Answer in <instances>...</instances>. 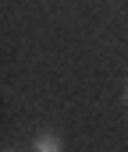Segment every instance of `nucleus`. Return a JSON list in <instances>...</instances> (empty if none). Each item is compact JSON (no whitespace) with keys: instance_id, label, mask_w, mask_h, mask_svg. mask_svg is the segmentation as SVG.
Here are the masks:
<instances>
[{"instance_id":"f03ea898","label":"nucleus","mask_w":128,"mask_h":152,"mask_svg":"<svg viewBox=\"0 0 128 152\" xmlns=\"http://www.w3.org/2000/svg\"><path fill=\"white\" fill-rule=\"evenodd\" d=\"M125 103H128V88H125Z\"/></svg>"},{"instance_id":"f257e3e1","label":"nucleus","mask_w":128,"mask_h":152,"mask_svg":"<svg viewBox=\"0 0 128 152\" xmlns=\"http://www.w3.org/2000/svg\"><path fill=\"white\" fill-rule=\"evenodd\" d=\"M36 152H61V138L57 134H36Z\"/></svg>"}]
</instances>
